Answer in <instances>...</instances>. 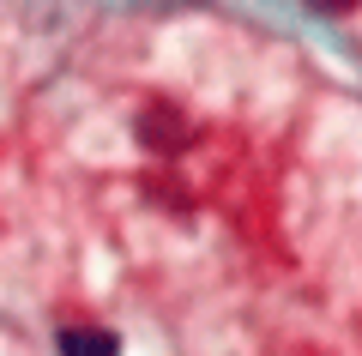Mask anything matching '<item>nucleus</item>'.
<instances>
[{"label": "nucleus", "mask_w": 362, "mask_h": 356, "mask_svg": "<svg viewBox=\"0 0 362 356\" xmlns=\"http://www.w3.org/2000/svg\"><path fill=\"white\" fill-rule=\"evenodd\" d=\"M308 6H314V13H356L362 0H308Z\"/></svg>", "instance_id": "3"}, {"label": "nucleus", "mask_w": 362, "mask_h": 356, "mask_svg": "<svg viewBox=\"0 0 362 356\" xmlns=\"http://www.w3.org/2000/svg\"><path fill=\"white\" fill-rule=\"evenodd\" d=\"M61 356H121V338L109 326H61Z\"/></svg>", "instance_id": "2"}, {"label": "nucleus", "mask_w": 362, "mask_h": 356, "mask_svg": "<svg viewBox=\"0 0 362 356\" xmlns=\"http://www.w3.org/2000/svg\"><path fill=\"white\" fill-rule=\"evenodd\" d=\"M133 139H139L145 151H157V157H175V151H187V139H194V121L181 115V103L157 97V103H145V109H139Z\"/></svg>", "instance_id": "1"}]
</instances>
